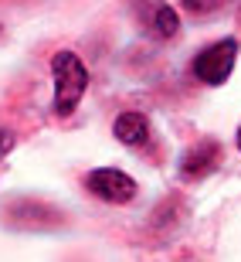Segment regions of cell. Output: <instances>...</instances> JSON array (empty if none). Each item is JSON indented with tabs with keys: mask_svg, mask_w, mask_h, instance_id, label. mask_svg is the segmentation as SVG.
I'll return each instance as SVG.
<instances>
[{
	"mask_svg": "<svg viewBox=\"0 0 241 262\" xmlns=\"http://www.w3.org/2000/svg\"><path fill=\"white\" fill-rule=\"evenodd\" d=\"M51 75H55V113L58 116H71L75 106L82 102V96H85V85H88L85 65L71 51H58L51 58Z\"/></svg>",
	"mask_w": 241,
	"mask_h": 262,
	"instance_id": "6da1fadb",
	"label": "cell"
},
{
	"mask_svg": "<svg viewBox=\"0 0 241 262\" xmlns=\"http://www.w3.org/2000/svg\"><path fill=\"white\" fill-rule=\"evenodd\" d=\"M234 61H238V41L224 38L194 58V75L201 78L204 85H224L228 75L234 72Z\"/></svg>",
	"mask_w": 241,
	"mask_h": 262,
	"instance_id": "7a4b0ae2",
	"label": "cell"
},
{
	"mask_svg": "<svg viewBox=\"0 0 241 262\" xmlns=\"http://www.w3.org/2000/svg\"><path fill=\"white\" fill-rule=\"evenodd\" d=\"M85 184L95 198H102L109 204H126V201L136 198V181L129 174H123V170H116V167H99V170H92Z\"/></svg>",
	"mask_w": 241,
	"mask_h": 262,
	"instance_id": "3957f363",
	"label": "cell"
},
{
	"mask_svg": "<svg viewBox=\"0 0 241 262\" xmlns=\"http://www.w3.org/2000/svg\"><path fill=\"white\" fill-rule=\"evenodd\" d=\"M218 160H221V146L214 143V140H204V143L190 146V150L183 154V160H180V174L187 177V181H197V177L211 174L214 167H218Z\"/></svg>",
	"mask_w": 241,
	"mask_h": 262,
	"instance_id": "277c9868",
	"label": "cell"
},
{
	"mask_svg": "<svg viewBox=\"0 0 241 262\" xmlns=\"http://www.w3.org/2000/svg\"><path fill=\"white\" fill-rule=\"evenodd\" d=\"M112 133H116L119 143L139 146V143H146V136H150V123H146V116H139V113H123V116L116 119Z\"/></svg>",
	"mask_w": 241,
	"mask_h": 262,
	"instance_id": "5b68a950",
	"label": "cell"
},
{
	"mask_svg": "<svg viewBox=\"0 0 241 262\" xmlns=\"http://www.w3.org/2000/svg\"><path fill=\"white\" fill-rule=\"evenodd\" d=\"M150 28H153V34H160V38H174L177 28H180V17H177L174 7H166V4H156L153 14H150Z\"/></svg>",
	"mask_w": 241,
	"mask_h": 262,
	"instance_id": "8992f818",
	"label": "cell"
},
{
	"mask_svg": "<svg viewBox=\"0 0 241 262\" xmlns=\"http://www.w3.org/2000/svg\"><path fill=\"white\" fill-rule=\"evenodd\" d=\"M180 4L190 10V14H211V10L221 7L224 0H180Z\"/></svg>",
	"mask_w": 241,
	"mask_h": 262,
	"instance_id": "52a82bcc",
	"label": "cell"
},
{
	"mask_svg": "<svg viewBox=\"0 0 241 262\" xmlns=\"http://www.w3.org/2000/svg\"><path fill=\"white\" fill-rule=\"evenodd\" d=\"M10 146H14V136H10V129H4V126H0V157L7 154Z\"/></svg>",
	"mask_w": 241,
	"mask_h": 262,
	"instance_id": "ba28073f",
	"label": "cell"
},
{
	"mask_svg": "<svg viewBox=\"0 0 241 262\" xmlns=\"http://www.w3.org/2000/svg\"><path fill=\"white\" fill-rule=\"evenodd\" d=\"M238 146H241V129H238Z\"/></svg>",
	"mask_w": 241,
	"mask_h": 262,
	"instance_id": "9c48e42d",
	"label": "cell"
}]
</instances>
